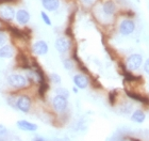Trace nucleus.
Here are the masks:
<instances>
[{"instance_id": "nucleus-1", "label": "nucleus", "mask_w": 149, "mask_h": 141, "mask_svg": "<svg viewBox=\"0 0 149 141\" xmlns=\"http://www.w3.org/2000/svg\"><path fill=\"white\" fill-rule=\"evenodd\" d=\"M8 83L12 88L22 89L28 85V78L20 74H11L8 76Z\"/></svg>"}, {"instance_id": "nucleus-2", "label": "nucleus", "mask_w": 149, "mask_h": 141, "mask_svg": "<svg viewBox=\"0 0 149 141\" xmlns=\"http://www.w3.org/2000/svg\"><path fill=\"white\" fill-rule=\"evenodd\" d=\"M126 64H127V69L132 72V71H136L142 66L143 64V57L139 55V53H133L131 56L128 57L127 61H126Z\"/></svg>"}, {"instance_id": "nucleus-3", "label": "nucleus", "mask_w": 149, "mask_h": 141, "mask_svg": "<svg viewBox=\"0 0 149 141\" xmlns=\"http://www.w3.org/2000/svg\"><path fill=\"white\" fill-rule=\"evenodd\" d=\"M135 30V24L132 19H124L119 25V33L124 36H128Z\"/></svg>"}, {"instance_id": "nucleus-4", "label": "nucleus", "mask_w": 149, "mask_h": 141, "mask_svg": "<svg viewBox=\"0 0 149 141\" xmlns=\"http://www.w3.org/2000/svg\"><path fill=\"white\" fill-rule=\"evenodd\" d=\"M16 108L24 113H28L31 108V100L28 95H20L16 102Z\"/></svg>"}, {"instance_id": "nucleus-5", "label": "nucleus", "mask_w": 149, "mask_h": 141, "mask_svg": "<svg viewBox=\"0 0 149 141\" xmlns=\"http://www.w3.org/2000/svg\"><path fill=\"white\" fill-rule=\"evenodd\" d=\"M16 12L14 8L9 4H4V6H0V17L3 19V20H6V22H11L15 18Z\"/></svg>"}, {"instance_id": "nucleus-6", "label": "nucleus", "mask_w": 149, "mask_h": 141, "mask_svg": "<svg viewBox=\"0 0 149 141\" xmlns=\"http://www.w3.org/2000/svg\"><path fill=\"white\" fill-rule=\"evenodd\" d=\"M52 106L56 112H63V111H65L67 106H68V100L65 97L56 95L52 100Z\"/></svg>"}, {"instance_id": "nucleus-7", "label": "nucleus", "mask_w": 149, "mask_h": 141, "mask_svg": "<svg viewBox=\"0 0 149 141\" xmlns=\"http://www.w3.org/2000/svg\"><path fill=\"white\" fill-rule=\"evenodd\" d=\"M32 49H33V53L35 55H37V56H44V55H46L48 53L49 47H48V44L46 42L43 41V40H40V41L35 42L33 44Z\"/></svg>"}, {"instance_id": "nucleus-8", "label": "nucleus", "mask_w": 149, "mask_h": 141, "mask_svg": "<svg viewBox=\"0 0 149 141\" xmlns=\"http://www.w3.org/2000/svg\"><path fill=\"white\" fill-rule=\"evenodd\" d=\"M15 18L17 20L19 25L22 26H25L27 25L29 22H30V18H31V16H30V13L25 9H20L18 10L17 12H16V15H15Z\"/></svg>"}, {"instance_id": "nucleus-9", "label": "nucleus", "mask_w": 149, "mask_h": 141, "mask_svg": "<svg viewBox=\"0 0 149 141\" xmlns=\"http://www.w3.org/2000/svg\"><path fill=\"white\" fill-rule=\"evenodd\" d=\"M72 81H74V86L78 89H82V90L86 89L87 86H88V79L83 74H77V75H74V78H72Z\"/></svg>"}, {"instance_id": "nucleus-10", "label": "nucleus", "mask_w": 149, "mask_h": 141, "mask_svg": "<svg viewBox=\"0 0 149 141\" xmlns=\"http://www.w3.org/2000/svg\"><path fill=\"white\" fill-rule=\"evenodd\" d=\"M16 125L19 129H22L24 132H35L37 129V125L34 123H31L26 120H19L17 121Z\"/></svg>"}, {"instance_id": "nucleus-11", "label": "nucleus", "mask_w": 149, "mask_h": 141, "mask_svg": "<svg viewBox=\"0 0 149 141\" xmlns=\"http://www.w3.org/2000/svg\"><path fill=\"white\" fill-rule=\"evenodd\" d=\"M54 46H56V49L58 50L59 53H65L66 51L69 49V42L67 39L61 36V38H58L56 40V44H54Z\"/></svg>"}, {"instance_id": "nucleus-12", "label": "nucleus", "mask_w": 149, "mask_h": 141, "mask_svg": "<svg viewBox=\"0 0 149 141\" xmlns=\"http://www.w3.org/2000/svg\"><path fill=\"white\" fill-rule=\"evenodd\" d=\"M40 2L43 4L44 9L49 12L56 11L60 6V0H40Z\"/></svg>"}, {"instance_id": "nucleus-13", "label": "nucleus", "mask_w": 149, "mask_h": 141, "mask_svg": "<svg viewBox=\"0 0 149 141\" xmlns=\"http://www.w3.org/2000/svg\"><path fill=\"white\" fill-rule=\"evenodd\" d=\"M14 55V49L10 44H6L0 47V58L2 59H10Z\"/></svg>"}, {"instance_id": "nucleus-14", "label": "nucleus", "mask_w": 149, "mask_h": 141, "mask_svg": "<svg viewBox=\"0 0 149 141\" xmlns=\"http://www.w3.org/2000/svg\"><path fill=\"white\" fill-rule=\"evenodd\" d=\"M115 10H116V6H115L114 2L111 1V0H108V1H106V2L102 4L103 13L108 16L113 15V14L115 13Z\"/></svg>"}, {"instance_id": "nucleus-15", "label": "nucleus", "mask_w": 149, "mask_h": 141, "mask_svg": "<svg viewBox=\"0 0 149 141\" xmlns=\"http://www.w3.org/2000/svg\"><path fill=\"white\" fill-rule=\"evenodd\" d=\"M146 119V114L144 113L143 110H135L133 113H132V116H131V120L133 121L134 123H139V124H142L144 123Z\"/></svg>"}, {"instance_id": "nucleus-16", "label": "nucleus", "mask_w": 149, "mask_h": 141, "mask_svg": "<svg viewBox=\"0 0 149 141\" xmlns=\"http://www.w3.org/2000/svg\"><path fill=\"white\" fill-rule=\"evenodd\" d=\"M56 95H60V96H63L68 100L69 97V91L66 88H63V87H59V88L56 89Z\"/></svg>"}, {"instance_id": "nucleus-17", "label": "nucleus", "mask_w": 149, "mask_h": 141, "mask_svg": "<svg viewBox=\"0 0 149 141\" xmlns=\"http://www.w3.org/2000/svg\"><path fill=\"white\" fill-rule=\"evenodd\" d=\"M40 16H42V19H43V22H45L47 26H51V19H50V17L48 16V14H47L46 12L42 11V12H40Z\"/></svg>"}, {"instance_id": "nucleus-18", "label": "nucleus", "mask_w": 149, "mask_h": 141, "mask_svg": "<svg viewBox=\"0 0 149 141\" xmlns=\"http://www.w3.org/2000/svg\"><path fill=\"white\" fill-rule=\"evenodd\" d=\"M50 79H51V81H52L53 83H56V85L61 83V76L56 74V73H53V74L50 75Z\"/></svg>"}, {"instance_id": "nucleus-19", "label": "nucleus", "mask_w": 149, "mask_h": 141, "mask_svg": "<svg viewBox=\"0 0 149 141\" xmlns=\"http://www.w3.org/2000/svg\"><path fill=\"white\" fill-rule=\"evenodd\" d=\"M6 42H8V36H6V34L3 33V32H0V47L3 46V45H6Z\"/></svg>"}, {"instance_id": "nucleus-20", "label": "nucleus", "mask_w": 149, "mask_h": 141, "mask_svg": "<svg viewBox=\"0 0 149 141\" xmlns=\"http://www.w3.org/2000/svg\"><path fill=\"white\" fill-rule=\"evenodd\" d=\"M8 135V128L3 124H0V137H4Z\"/></svg>"}, {"instance_id": "nucleus-21", "label": "nucleus", "mask_w": 149, "mask_h": 141, "mask_svg": "<svg viewBox=\"0 0 149 141\" xmlns=\"http://www.w3.org/2000/svg\"><path fill=\"white\" fill-rule=\"evenodd\" d=\"M64 66H65L67 69H72V64L70 60H64Z\"/></svg>"}, {"instance_id": "nucleus-22", "label": "nucleus", "mask_w": 149, "mask_h": 141, "mask_svg": "<svg viewBox=\"0 0 149 141\" xmlns=\"http://www.w3.org/2000/svg\"><path fill=\"white\" fill-rule=\"evenodd\" d=\"M144 71L146 72V74L149 75V58L145 61V63H144Z\"/></svg>"}, {"instance_id": "nucleus-23", "label": "nucleus", "mask_w": 149, "mask_h": 141, "mask_svg": "<svg viewBox=\"0 0 149 141\" xmlns=\"http://www.w3.org/2000/svg\"><path fill=\"white\" fill-rule=\"evenodd\" d=\"M84 4H86V6H92L94 2H95V0H81Z\"/></svg>"}, {"instance_id": "nucleus-24", "label": "nucleus", "mask_w": 149, "mask_h": 141, "mask_svg": "<svg viewBox=\"0 0 149 141\" xmlns=\"http://www.w3.org/2000/svg\"><path fill=\"white\" fill-rule=\"evenodd\" d=\"M33 141H45V139H44V138H40V137H36V138H35Z\"/></svg>"}, {"instance_id": "nucleus-25", "label": "nucleus", "mask_w": 149, "mask_h": 141, "mask_svg": "<svg viewBox=\"0 0 149 141\" xmlns=\"http://www.w3.org/2000/svg\"><path fill=\"white\" fill-rule=\"evenodd\" d=\"M72 90H74V93H77V92H78V88H76V87H74V88L72 89Z\"/></svg>"}, {"instance_id": "nucleus-26", "label": "nucleus", "mask_w": 149, "mask_h": 141, "mask_svg": "<svg viewBox=\"0 0 149 141\" xmlns=\"http://www.w3.org/2000/svg\"><path fill=\"white\" fill-rule=\"evenodd\" d=\"M120 141H127V140H120Z\"/></svg>"}, {"instance_id": "nucleus-27", "label": "nucleus", "mask_w": 149, "mask_h": 141, "mask_svg": "<svg viewBox=\"0 0 149 141\" xmlns=\"http://www.w3.org/2000/svg\"><path fill=\"white\" fill-rule=\"evenodd\" d=\"M148 6H149V4H148Z\"/></svg>"}]
</instances>
